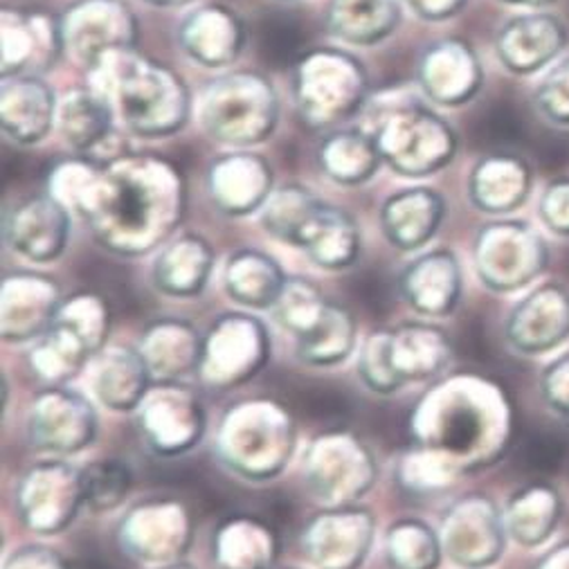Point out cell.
<instances>
[{
	"instance_id": "cell-1",
	"label": "cell",
	"mask_w": 569,
	"mask_h": 569,
	"mask_svg": "<svg viewBox=\"0 0 569 569\" xmlns=\"http://www.w3.org/2000/svg\"><path fill=\"white\" fill-rule=\"evenodd\" d=\"M104 246L140 254L158 246L180 219V182L162 160H118L74 199Z\"/></svg>"
},
{
	"instance_id": "cell-2",
	"label": "cell",
	"mask_w": 569,
	"mask_h": 569,
	"mask_svg": "<svg viewBox=\"0 0 569 569\" xmlns=\"http://www.w3.org/2000/svg\"><path fill=\"white\" fill-rule=\"evenodd\" d=\"M432 406L430 417L437 423L426 426V441L430 448L450 452L463 463H489L502 455L511 415L502 392L485 381H463L452 386L450 392L437 395L426 401Z\"/></svg>"
},
{
	"instance_id": "cell-3",
	"label": "cell",
	"mask_w": 569,
	"mask_h": 569,
	"mask_svg": "<svg viewBox=\"0 0 569 569\" xmlns=\"http://www.w3.org/2000/svg\"><path fill=\"white\" fill-rule=\"evenodd\" d=\"M263 228L281 241L305 248L318 266L329 270L351 266L360 250L353 219L298 184L281 187L270 199Z\"/></svg>"
},
{
	"instance_id": "cell-4",
	"label": "cell",
	"mask_w": 569,
	"mask_h": 569,
	"mask_svg": "<svg viewBox=\"0 0 569 569\" xmlns=\"http://www.w3.org/2000/svg\"><path fill=\"white\" fill-rule=\"evenodd\" d=\"M452 358L450 338L430 325L376 331L362 347L360 376L369 390L392 395L412 381L439 376Z\"/></svg>"
},
{
	"instance_id": "cell-5",
	"label": "cell",
	"mask_w": 569,
	"mask_h": 569,
	"mask_svg": "<svg viewBox=\"0 0 569 569\" xmlns=\"http://www.w3.org/2000/svg\"><path fill=\"white\" fill-rule=\"evenodd\" d=\"M296 430L279 406L257 401L228 412L219 432L223 461L248 480H270L287 466Z\"/></svg>"
},
{
	"instance_id": "cell-6",
	"label": "cell",
	"mask_w": 569,
	"mask_h": 569,
	"mask_svg": "<svg viewBox=\"0 0 569 569\" xmlns=\"http://www.w3.org/2000/svg\"><path fill=\"white\" fill-rule=\"evenodd\" d=\"M109 322L107 305L98 296L81 293L63 300L32 353L37 376L48 386L68 381L92 353L100 351Z\"/></svg>"
},
{
	"instance_id": "cell-7",
	"label": "cell",
	"mask_w": 569,
	"mask_h": 569,
	"mask_svg": "<svg viewBox=\"0 0 569 569\" xmlns=\"http://www.w3.org/2000/svg\"><path fill=\"white\" fill-rule=\"evenodd\" d=\"M116 74V102L131 131L140 136H167L187 120V88L169 70L147 59L129 57Z\"/></svg>"
},
{
	"instance_id": "cell-8",
	"label": "cell",
	"mask_w": 569,
	"mask_h": 569,
	"mask_svg": "<svg viewBox=\"0 0 569 569\" xmlns=\"http://www.w3.org/2000/svg\"><path fill=\"white\" fill-rule=\"evenodd\" d=\"M549 266L547 241L527 221H496L476 239V268L493 293H516Z\"/></svg>"
},
{
	"instance_id": "cell-9",
	"label": "cell",
	"mask_w": 569,
	"mask_h": 569,
	"mask_svg": "<svg viewBox=\"0 0 569 569\" xmlns=\"http://www.w3.org/2000/svg\"><path fill=\"white\" fill-rule=\"evenodd\" d=\"M381 160L406 176H426L450 162L457 136L437 113L421 104L401 109L371 138Z\"/></svg>"
},
{
	"instance_id": "cell-10",
	"label": "cell",
	"mask_w": 569,
	"mask_h": 569,
	"mask_svg": "<svg viewBox=\"0 0 569 569\" xmlns=\"http://www.w3.org/2000/svg\"><path fill=\"white\" fill-rule=\"evenodd\" d=\"M201 118L214 138L250 144L263 140L274 129L277 100L263 79L232 74L210 88Z\"/></svg>"
},
{
	"instance_id": "cell-11",
	"label": "cell",
	"mask_w": 569,
	"mask_h": 569,
	"mask_svg": "<svg viewBox=\"0 0 569 569\" xmlns=\"http://www.w3.org/2000/svg\"><path fill=\"white\" fill-rule=\"evenodd\" d=\"M268 347V331L257 318L228 313L203 338L201 378L221 390L234 388L259 373Z\"/></svg>"
},
{
	"instance_id": "cell-12",
	"label": "cell",
	"mask_w": 569,
	"mask_h": 569,
	"mask_svg": "<svg viewBox=\"0 0 569 569\" xmlns=\"http://www.w3.org/2000/svg\"><path fill=\"white\" fill-rule=\"evenodd\" d=\"M507 536L505 513L498 505L482 493H470L450 507L439 538L452 562L466 569H485L502 558Z\"/></svg>"
},
{
	"instance_id": "cell-13",
	"label": "cell",
	"mask_w": 569,
	"mask_h": 569,
	"mask_svg": "<svg viewBox=\"0 0 569 569\" xmlns=\"http://www.w3.org/2000/svg\"><path fill=\"white\" fill-rule=\"evenodd\" d=\"M19 511L30 529L61 533L83 507L79 470L61 459L32 466L19 485Z\"/></svg>"
},
{
	"instance_id": "cell-14",
	"label": "cell",
	"mask_w": 569,
	"mask_h": 569,
	"mask_svg": "<svg viewBox=\"0 0 569 569\" xmlns=\"http://www.w3.org/2000/svg\"><path fill=\"white\" fill-rule=\"evenodd\" d=\"M505 338L522 356L556 351L569 340V289L547 281L522 298L505 325Z\"/></svg>"
},
{
	"instance_id": "cell-15",
	"label": "cell",
	"mask_w": 569,
	"mask_h": 569,
	"mask_svg": "<svg viewBox=\"0 0 569 569\" xmlns=\"http://www.w3.org/2000/svg\"><path fill=\"white\" fill-rule=\"evenodd\" d=\"M140 412V430L160 455H178L199 443L206 432V410L199 399L173 383L149 390Z\"/></svg>"
},
{
	"instance_id": "cell-16",
	"label": "cell",
	"mask_w": 569,
	"mask_h": 569,
	"mask_svg": "<svg viewBox=\"0 0 569 569\" xmlns=\"http://www.w3.org/2000/svg\"><path fill=\"white\" fill-rule=\"evenodd\" d=\"M98 437V415L90 403L61 386H48L34 401L30 439L43 452L70 455Z\"/></svg>"
},
{
	"instance_id": "cell-17",
	"label": "cell",
	"mask_w": 569,
	"mask_h": 569,
	"mask_svg": "<svg viewBox=\"0 0 569 569\" xmlns=\"http://www.w3.org/2000/svg\"><path fill=\"white\" fill-rule=\"evenodd\" d=\"M376 476V468L367 448L349 435H327L318 439L313 455H309V482L322 498L338 505L360 498Z\"/></svg>"
},
{
	"instance_id": "cell-18",
	"label": "cell",
	"mask_w": 569,
	"mask_h": 569,
	"mask_svg": "<svg viewBox=\"0 0 569 569\" xmlns=\"http://www.w3.org/2000/svg\"><path fill=\"white\" fill-rule=\"evenodd\" d=\"M373 540L367 509L338 507L316 516L305 529V547L320 569H358Z\"/></svg>"
},
{
	"instance_id": "cell-19",
	"label": "cell",
	"mask_w": 569,
	"mask_h": 569,
	"mask_svg": "<svg viewBox=\"0 0 569 569\" xmlns=\"http://www.w3.org/2000/svg\"><path fill=\"white\" fill-rule=\"evenodd\" d=\"M567 46V28L553 14L509 19L496 39L498 59L513 74H533L549 66Z\"/></svg>"
},
{
	"instance_id": "cell-20",
	"label": "cell",
	"mask_w": 569,
	"mask_h": 569,
	"mask_svg": "<svg viewBox=\"0 0 569 569\" xmlns=\"http://www.w3.org/2000/svg\"><path fill=\"white\" fill-rule=\"evenodd\" d=\"M485 81L480 59L466 41L435 43L421 63V83L430 98L446 107L466 104Z\"/></svg>"
},
{
	"instance_id": "cell-21",
	"label": "cell",
	"mask_w": 569,
	"mask_h": 569,
	"mask_svg": "<svg viewBox=\"0 0 569 569\" xmlns=\"http://www.w3.org/2000/svg\"><path fill=\"white\" fill-rule=\"evenodd\" d=\"M401 293L421 316L446 318L461 298V268L450 250H435L412 261L401 274Z\"/></svg>"
},
{
	"instance_id": "cell-22",
	"label": "cell",
	"mask_w": 569,
	"mask_h": 569,
	"mask_svg": "<svg viewBox=\"0 0 569 569\" xmlns=\"http://www.w3.org/2000/svg\"><path fill=\"white\" fill-rule=\"evenodd\" d=\"M68 212L50 197H37L21 203L10 214L6 226L10 246L19 254L41 263L61 257L68 241Z\"/></svg>"
},
{
	"instance_id": "cell-23",
	"label": "cell",
	"mask_w": 569,
	"mask_h": 569,
	"mask_svg": "<svg viewBox=\"0 0 569 569\" xmlns=\"http://www.w3.org/2000/svg\"><path fill=\"white\" fill-rule=\"evenodd\" d=\"M61 302L57 283L46 277H8L3 281V338L30 340L43 336Z\"/></svg>"
},
{
	"instance_id": "cell-24",
	"label": "cell",
	"mask_w": 569,
	"mask_h": 569,
	"mask_svg": "<svg viewBox=\"0 0 569 569\" xmlns=\"http://www.w3.org/2000/svg\"><path fill=\"white\" fill-rule=\"evenodd\" d=\"M531 167L518 156H489L470 173L468 194L472 206L487 214H511L531 194Z\"/></svg>"
},
{
	"instance_id": "cell-25",
	"label": "cell",
	"mask_w": 569,
	"mask_h": 569,
	"mask_svg": "<svg viewBox=\"0 0 569 569\" xmlns=\"http://www.w3.org/2000/svg\"><path fill=\"white\" fill-rule=\"evenodd\" d=\"M446 214L441 194L428 187L406 189L395 194L381 210V223L388 239L401 250L426 246L439 230Z\"/></svg>"
},
{
	"instance_id": "cell-26",
	"label": "cell",
	"mask_w": 569,
	"mask_h": 569,
	"mask_svg": "<svg viewBox=\"0 0 569 569\" xmlns=\"http://www.w3.org/2000/svg\"><path fill=\"white\" fill-rule=\"evenodd\" d=\"M140 353L153 381L173 383L176 378L199 369L203 336H199L187 322L160 320L147 329Z\"/></svg>"
},
{
	"instance_id": "cell-27",
	"label": "cell",
	"mask_w": 569,
	"mask_h": 569,
	"mask_svg": "<svg viewBox=\"0 0 569 569\" xmlns=\"http://www.w3.org/2000/svg\"><path fill=\"white\" fill-rule=\"evenodd\" d=\"M562 496L551 482H531L507 502V533L525 549L542 547L562 518Z\"/></svg>"
},
{
	"instance_id": "cell-28",
	"label": "cell",
	"mask_w": 569,
	"mask_h": 569,
	"mask_svg": "<svg viewBox=\"0 0 569 569\" xmlns=\"http://www.w3.org/2000/svg\"><path fill=\"white\" fill-rule=\"evenodd\" d=\"M214 266L212 248L206 239L187 234L173 241L153 266L156 287L173 298L199 296L210 279Z\"/></svg>"
},
{
	"instance_id": "cell-29",
	"label": "cell",
	"mask_w": 569,
	"mask_h": 569,
	"mask_svg": "<svg viewBox=\"0 0 569 569\" xmlns=\"http://www.w3.org/2000/svg\"><path fill=\"white\" fill-rule=\"evenodd\" d=\"M153 376L140 351L113 349L100 358L98 371L92 376L98 399L120 412L136 410L151 390Z\"/></svg>"
},
{
	"instance_id": "cell-30",
	"label": "cell",
	"mask_w": 569,
	"mask_h": 569,
	"mask_svg": "<svg viewBox=\"0 0 569 569\" xmlns=\"http://www.w3.org/2000/svg\"><path fill=\"white\" fill-rule=\"evenodd\" d=\"M212 197L228 214H248L270 192V169L261 158H226L210 173Z\"/></svg>"
},
{
	"instance_id": "cell-31",
	"label": "cell",
	"mask_w": 569,
	"mask_h": 569,
	"mask_svg": "<svg viewBox=\"0 0 569 569\" xmlns=\"http://www.w3.org/2000/svg\"><path fill=\"white\" fill-rule=\"evenodd\" d=\"M54 100L50 88L32 77L3 86V131L21 144H32L52 127Z\"/></svg>"
},
{
	"instance_id": "cell-32",
	"label": "cell",
	"mask_w": 569,
	"mask_h": 569,
	"mask_svg": "<svg viewBox=\"0 0 569 569\" xmlns=\"http://www.w3.org/2000/svg\"><path fill=\"white\" fill-rule=\"evenodd\" d=\"M223 279L232 300L250 309H272L287 283L281 268L268 254L257 250L232 254Z\"/></svg>"
},
{
	"instance_id": "cell-33",
	"label": "cell",
	"mask_w": 569,
	"mask_h": 569,
	"mask_svg": "<svg viewBox=\"0 0 569 569\" xmlns=\"http://www.w3.org/2000/svg\"><path fill=\"white\" fill-rule=\"evenodd\" d=\"M144 525L151 527V536L127 542V551L147 562H164L187 551L192 527H189L187 511L173 502H153L133 511Z\"/></svg>"
},
{
	"instance_id": "cell-34",
	"label": "cell",
	"mask_w": 569,
	"mask_h": 569,
	"mask_svg": "<svg viewBox=\"0 0 569 569\" xmlns=\"http://www.w3.org/2000/svg\"><path fill=\"white\" fill-rule=\"evenodd\" d=\"M214 553L221 569H270L277 556V538L259 520L239 516L219 527Z\"/></svg>"
},
{
	"instance_id": "cell-35",
	"label": "cell",
	"mask_w": 569,
	"mask_h": 569,
	"mask_svg": "<svg viewBox=\"0 0 569 569\" xmlns=\"http://www.w3.org/2000/svg\"><path fill=\"white\" fill-rule=\"evenodd\" d=\"M329 21L345 41L367 46L386 39L401 21L399 0H333Z\"/></svg>"
},
{
	"instance_id": "cell-36",
	"label": "cell",
	"mask_w": 569,
	"mask_h": 569,
	"mask_svg": "<svg viewBox=\"0 0 569 569\" xmlns=\"http://www.w3.org/2000/svg\"><path fill=\"white\" fill-rule=\"evenodd\" d=\"M298 356L309 365H338L356 342V320L338 302H327L318 320L296 338Z\"/></svg>"
},
{
	"instance_id": "cell-37",
	"label": "cell",
	"mask_w": 569,
	"mask_h": 569,
	"mask_svg": "<svg viewBox=\"0 0 569 569\" xmlns=\"http://www.w3.org/2000/svg\"><path fill=\"white\" fill-rule=\"evenodd\" d=\"M184 26L208 34L206 41L187 48L189 57L206 66L230 63L241 52L246 41L241 21L234 14H230L226 8H206L189 17Z\"/></svg>"
},
{
	"instance_id": "cell-38",
	"label": "cell",
	"mask_w": 569,
	"mask_h": 569,
	"mask_svg": "<svg viewBox=\"0 0 569 569\" xmlns=\"http://www.w3.org/2000/svg\"><path fill=\"white\" fill-rule=\"evenodd\" d=\"M325 171L342 184L365 182L381 162L371 138L360 131H347L331 136L320 153Z\"/></svg>"
},
{
	"instance_id": "cell-39",
	"label": "cell",
	"mask_w": 569,
	"mask_h": 569,
	"mask_svg": "<svg viewBox=\"0 0 569 569\" xmlns=\"http://www.w3.org/2000/svg\"><path fill=\"white\" fill-rule=\"evenodd\" d=\"M59 127L74 149H88L107 138L111 127V109L98 94L74 90L68 94L59 111Z\"/></svg>"
},
{
	"instance_id": "cell-40",
	"label": "cell",
	"mask_w": 569,
	"mask_h": 569,
	"mask_svg": "<svg viewBox=\"0 0 569 569\" xmlns=\"http://www.w3.org/2000/svg\"><path fill=\"white\" fill-rule=\"evenodd\" d=\"M441 538L421 520H401L388 531L392 569H439Z\"/></svg>"
},
{
	"instance_id": "cell-41",
	"label": "cell",
	"mask_w": 569,
	"mask_h": 569,
	"mask_svg": "<svg viewBox=\"0 0 569 569\" xmlns=\"http://www.w3.org/2000/svg\"><path fill=\"white\" fill-rule=\"evenodd\" d=\"M79 478L83 507L98 516L118 509L131 489V470L116 459L88 463L79 470Z\"/></svg>"
},
{
	"instance_id": "cell-42",
	"label": "cell",
	"mask_w": 569,
	"mask_h": 569,
	"mask_svg": "<svg viewBox=\"0 0 569 569\" xmlns=\"http://www.w3.org/2000/svg\"><path fill=\"white\" fill-rule=\"evenodd\" d=\"M538 113L558 127H569V57L556 63L533 92Z\"/></svg>"
},
{
	"instance_id": "cell-43",
	"label": "cell",
	"mask_w": 569,
	"mask_h": 569,
	"mask_svg": "<svg viewBox=\"0 0 569 569\" xmlns=\"http://www.w3.org/2000/svg\"><path fill=\"white\" fill-rule=\"evenodd\" d=\"M540 397L553 415L569 421V351L545 367L540 376Z\"/></svg>"
},
{
	"instance_id": "cell-44",
	"label": "cell",
	"mask_w": 569,
	"mask_h": 569,
	"mask_svg": "<svg viewBox=\"0 0 569 569\" xmlns=\"http://www.w3.org/2000/svg\"><path fill=\"white\" fill-rule=\"evenodd\" d=\"M538 217L545 228L558 237H569V176L551 180L538 203Z\"/></svg>"
},
{
	"instance_id": "cell-45",
	"label": "cell",
	"mask_w": 569,
	"mask_h": 569,
	"mask_svg": "<svg viewBox=\"0 0 569 569\" xmlns=\"http://www.w3.org/2000/svg\"><path fill=\"white\" fill-rule=\"evenodd\" d=\"M6 569H70L68 562L48 547H21L10 556Z\"/></svg>"
},
{
	"instance_id": "cell-46",
	"label": "cell",
	"mask_w": 569,
	"mask_h": 569,
	"mask_svg": "<svg viewBox=\"0 0 569 569\" xmlns=\"http://www.w3.org/2000/svg\"><path fill=\"white\" fill-rule=\"evenodd\" d=\"M410 6L428 21H443L457 14L466 6V0H410Z\"/></svg>"
},
{
	"instance_id": "cell-47",
	"label": "cell",
	"mask_w": 569,
	"mask_h": 569,
	"mask_svg": "<svg viewBox=\"0 0 569 569\" xmlns=\"http://www.w3.org/2000/svg\"><path fill=\"white\" fill-rule=\"evenodd\" d=\"M536 569H569V540L542 553L540 560L536 562Z\"/></svg>"
},
{
	"instance_id": "cell-48",
	"label": "cell",
	"mask_w": 569,
	"mask_h": 569,
	"mask_svg": "<svg viewBox=\"0 0 569 569\" xmlns=\"http://www.w3.org/2000/svg\"><path fill=\"white\" fill-rule=\"evenodd\" d=\"M502 3L507 6H522V8H547L551 3H556V0H502Z\"/></svg>"
},
{
	"instance_id": "cell-49",
	"label": "cell",
	"mask_w": 569,
	"mask_h": 569,
	"mask_svg": "<svg viewBox=\"0 0 569 569\" xmlns=\"http://www.w3.org/2000/svg\"><path fill=\"white\" fill-rule=\"evenodd\" d=\"M158 569H192V567L182 565V562H176V565H164V567H158Z\"/></svg>"
},
{
	"instance_id": "cell-50",
	"label": "cell",
	"mask_w": 569,
	"mask_h": 569,
	"mask_svg": "<svg viewBox=\"0 0 569 569\" xmlns=\"http://www.w3.org/2000/svg\"><path fill=\"white\" fill-rule=\"evenodd\" d=\"M178 3H184V0H158L156 6H178Z\"/></svg>"
}]
</instances>
